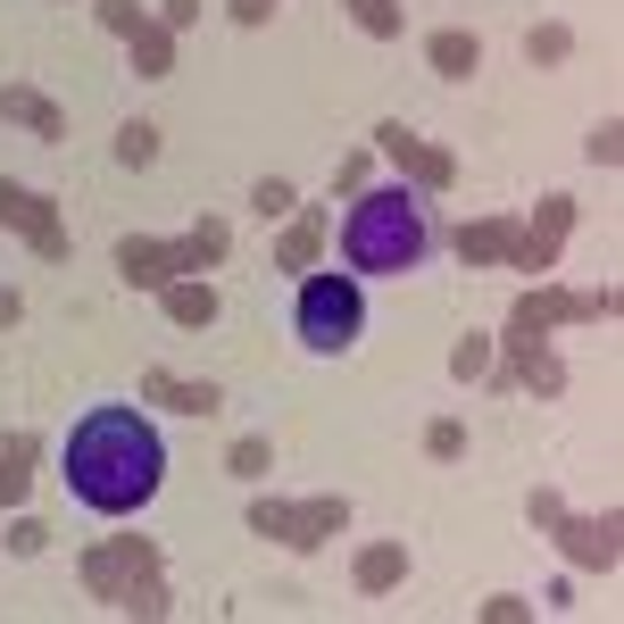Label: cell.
Masks as SVG:
<instances>
[{
	"instance_id": "ba28073f",
	"label": "cell",
	"mask_w": 624,
	"mask_h": 624,
	"mask_svg": "<svg viewBox=\"0 0 624 624\" xmlns=\"http://www.w3.org/2000/svg\"><path fill=\"white\" fill-rule=\"evenodd\" d=\"M151 151H158V142H151V125H125V133H117V158H125V167H142Z\"/></svg>"
},
{
	"instance_id": "9c48e42d",
	"label": "cell",
	"mask_w": 624,
	"mask_h": 624,
	"mask_svg": "<svg viewBox=\"0 0 624 624\" xmlns=\"http://www.w3.org/2000/svg\"><path fill=\"white\" fill-rule=\"evenodd\" d=\"M167 308H175V317H184V325H191V317H208V308H217V300H208V292H175V300H167Z\"/></svg>"
},
{
	"instance_id": "277c9868",
	"label": "cell",
	"mask_w": 624,
	"mask_h": 624,
	"mask_svg": "<svg viewBox=\"0 0 624 624\" xmlns=\"http://www.w3.org/2000/svg\"><path fill=\"white\" fill-rule=\"evenodd\" d=\"M0 117H18V125H34L42 142L58 133V109H51V100H34V92H0Z\"/></svg>"
},
{
	"instance_id": "5b68a950",
	"label": "cell",
	"mask_w": 624,
	"mask_h": 624,
	"mask_svg": "<svg viewBox=\"0 0 624 624\" xmlns=\"http://www.w3.org/2000/svg\"><path fill=\"white\" fill-rule=\"evenodd\" d=\"M474 58H483V51H474V34H434V67H441V76H474Z\"/></svg>"
},
{
	"instance_id": "7a4b0ae2",
	"label": "cell",
	"mask_w": 624,
	"mask_h": 624,
	"mask_svg": "<svg viewBox=\"0 0 624 624\" xmlns=\"http://www.w3.org/2000/svg\"><path fill=\"white\" fill-rule=\"evenodd\" d=\"M425 259H434V208H425V191L383 184V191H359L341 208V275H416Z\"/></svg>"
},
{
	"instance_id": "6da1fadb",
	"label": "cell",
	"mask_w": 624,
	"mask_h": 624,
	"mask_svg": "<svg viewBox=\"0 0 624 624\" xmlns=\"http://www.w3.org/2000/svg\"><path fill=\"white\" fill-rule=\"evenodd\" d=\"M58 474H67V492L92 516H142L158 500V483H167V441H158V425L142 408L100 399V408H84L76 425H67Z\"/></svg>"
},
{
	"instance_id": "8992f818",
	"label": "cell",
	"mask_w": 624,
	"mask_h": 624,
	"mask_svg": "<svg viewBox=\"0 0 624 624\" xmlns=\"http://www.w3.org/2000/svg\"><path fill=\"white\" fill-rule=\"evenodd\" d=\"M399 574H408V558H399V549H366V558H359V583H366V591L399 583Z\"/></svg>"
},
{
	"instance_id": "52a82bcc",
	"label": "cell",
	"mask_w": 624,
	"mask_h": 624,
	"mask_svg": "<svg viewBox=\"0 0 624 624\" xmlns=\"http://www.w3.org/2000/svg\"><path fill=\"white\" fill-rule=\"evenodd\" d=\"M158 392H167V408H184V416H208V408H217V392H208V383H200V392H184V383H158Z\"/></svg>"
},
{
	"instance_id": "3957f363",
	"label": "cell",
	"mask_w": 624,
	"mask_h": 624,
	"mask_svg": "<svg viewBox=\"0 0 624 624\" xmlns=\"http://www.w3.org/2000/svg\"><path fill=\"white\" fill-rule=\"evenodd\" d=\"M359 325H366V300H359V275H300L292 292V333H300L308 359H341V350H359Z\"/></svg>"
}]
</instances>
